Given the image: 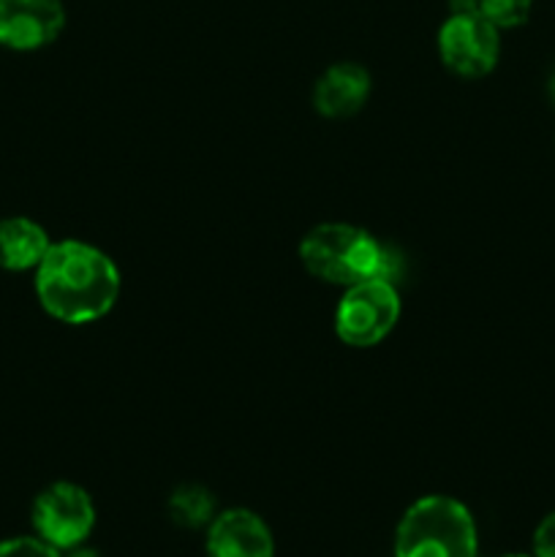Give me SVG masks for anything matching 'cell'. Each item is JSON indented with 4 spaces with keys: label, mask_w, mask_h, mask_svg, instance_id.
Wrapping results in <instances>:
<instances>
[{
    "label": "cell",
    "mask_w": 555,
    "mask_h": 557,
    "mask_svg": "<svg viewBox=\"0 0 555 557\" xmlns=\"http://www.w3.org/2000/svg\"><path fill=\"white\" fill-rule=\"evenodd\" d=\"M65 557H101L96 553V549H87V547H76V549H71L69 555Z\"/></svg>",
    "instance_id": "obj_16"
},
{
    "label": "cell",
    "mask_w": 555,
    "mask_h": 557,
    "mask_svg": "<svg viewBox=\"0 0 555 557\" xmlns=\"http://www.w3.org/2000/svg\"><path fill=\"white\" fill-rule=\"evenodd\" d=\"M479 11L449 14L439 30L441 63L462 79H482L498 65L501 36Z\"/></svg>",
    "instance_id": "obj_6"
},
{
    "label": "cell",
    "mask_w": 555,
    "mask_h": 557,
    "mask_svg": "<svg viewBox=\"0 0 555 557\" xmlns=\"http://www.w3.org/2000/svg\"><path fill=\"white\" fill-rule=\"evenodd\" d=\"M550 96H553V101H555V76H553V82H550Z\"/></svg>",
    "instance_id": "obj_18"
},
{
    "label": "cell",
    "mask_w": 555,
    "mask_h": 557,
    "mask_svg": "<svg viewBox=\"0 0 555 557\" xmlns=\"http://www.w3.org/2000/svg\"><path fill=\"white\" fill-rule=\"evenodd\" d=\"M370 71L359 63H335L316 79L313 109L326 120L354 117L370 98Z\"/></svg>",
    "instance_id": "obj_9"
},
{
    "label": "cell",
    "mask_w": 555,
    "mask_h": 557,
    "mask_svg": "<svg viewBox=\"0 0 555 557\" xmlns=\"http://www.w3.org/2000/svg\"><path fill=\"white\" fill-rule=\"evenodd\" d=\"M504 557H536V555H526V553H509V555H504Z\"/></svg>",
    "instance_id": "obj_17"
},
{
    "label": "cell",
    "mask_w": 555,
    "mask_h": 557,
    "mask_svg": "<svg viewBox=\"0 0 555 557\" xmlns=\"http://www.w3.org/2000/svg\"><path fill=\"white\" fill-rule=\"evenodd\" d=\"M49 248H52V243H49V234L41 223L22 215L0 221V270H36Z\"/></svg>",
    "instance_id": "obj_10"
},
{
    "label": "cell",
    "mask_w": 555,
    "mask_h": 557,
    "mask_svg": "<svg viewBox=\"0 0 555 557\" xmlns=\"http://www.w3.org/2000/svg\"><path fill=\"white\" fill-rule=\"evenodd\" d=\"M0 557H63L60 549L38 536H14L0 542Z\"/></svg>",
    "instance_id": "obj_13"
},
{
    "label": "cell",
    "mask_w": 555,
    "mask_h": 557,
    "mask_svg": "<svg viewBox=\"0 0 555 557\" xmlns=\"http://www.w3.org/2000/svg\"><path fill=\"white\" fill-rule=\"evenodd\" d=\"M477 522L449 495L414 500L397 522L395 557H477Z\"/></svg>",
    "instance_id": "obj_3"
},
{
    "label": "cell",
    "mask_w": 555,
    "mask_h": 557,
    "mask_svg": "<svg viewBox=\"0 0 555 557\" xmlns=\"http://www.w3.org/2000/svg\"><path fill=\"white\" fill-rule=\"evenodd\" d=\"M207 557H275L270 525L250 509L218 511L207 525Z\"/></svg>",
    "instance_id": "obj_8"
},
{
    "label": "cell",
    "mask_w": 555,
    "mask_h": 557,
    "mask_svg": "<svg viewBox=\"0 0 555 557\" xmlns=\"http://www.w3.org/2000/svg\"><path fill=\"white\" fill-rule=\"evenodd\" d=\"M452 14H473L479 11V0H449Z\"/></svg>",
    "instance_id": "obj_15"
},
{
    "label": "cell",
    "mask_w": 555,
    "mask_h": 557,
    "mask_svg": "<svg viewBox=\"0 0 555 557\" xmlns=\"http://www.w3.org/2000/svg\"><path fill=\"white\" fill-rule=\"evenodd\" d=\"M397 319H400V297L395 283H354L343 292L335 308V335L351 348H373L395 330Z\"/></svg>",
    "instance_id": "obj_4"
},
{
    "label": "cell",
    "mask_w": 555,
    "mask_h": 557,
    "mask_svg": "<svg viewBox=\"0 0 555 557\" xmlns=\"http://www.w3.org/2000/svg\"><path fill=\"white\" fill-rule=\"evenodd\" d=\"M169 517L174 525L188 528V531H199L207 528L218 515L215 495L201 484H180L172 495H169Z\"/></svg>",
    "instance_id": "obj_11"
},
{
    "label": "cell",
    "mask_w": 555,
    "mask_h": 557,
    "mask_svg": "<svg viewBox=\"0 0 555 557\" xmlns=\"http://www.w3.org/2000/svg\"><path fill=\"white\" fill-rule=\"evenodd\" d=\"M533 555L555 557V511L539 522L536 533H533Z\"/></svg>",
    "instance_id": "obj_14"
},
{
    "label": "cell",
    "mask_w": 555,
    "mask_h": 557,
    "mask_svg": "<svg viewBox=\"0 0 555 557\" xmlns=\"http://www.w3.org/2000/svg\"><path fill=\"white\" fill-rule=\"evenodd\" d=\"M299 261L321 283L354 286L362 281L395 283L400 256L351 223H319L299 243Z\"/></svg>",
    "instance_id": "obj_2"
},
{
    "label": "cell",
    "mask_w": 555,
    "mask_h": 557,
    "mask_svg": "<svg viewBox=\"0 0 555 557\" xmlns=\"http://www.w3.org/2000/svg\"><path fill=\"white\" fill-rule=\"evenodd\" d=\"M65 27L60 0H0V47L36 52L49 47Z\"/></svg>",
    "instance_id": "obj_7"
},
{
    "label": "cell",
    "mask_w": 555,
    "mask_h": 557,
    "mask_svg": "<svg viewBox=\"0 0 555 557\" xmlns=\"http://www.w3.org/2000/svg\"><path fill=\"white\" fill-rule=\"evenodd\" d=\"M533 0H479V14L498 30H515L531 16Z\"/></svg>",
    "instance_id": "obj_12"
},
{
    "label": "cell",
    "mask_w": 555,
    "mask_h": 557,
    "mask_svg": "<svg viewBox=\"0 0 555 557\" xmlns=\"http://www.w3.org/2000/svg\"><path fill=\"white\" fill-rule=\"evenodd\" d=\"M33 531L60 553L82 547L96 525V506L85 487L54 482L36 495L30 509Z\"/></svg>",
    "instance_id": "obj_5"
},
{
    "label": "cell",
    "mask_w": 555,
    "mask_h": 557,
    "mask_svg": "<svg viewBox=\"0 0 555 557\" xmlns=\"http://www.w3.org/2000/svg\"><path fill=\"white\" fill-rule=\"evenodd\" d=\"M36 297L60 324H92L118 302V264L101 248L82 239L52 243L36 267Z\"/></svg>",
    "instance_id": "obj_1"
}]
</instances>
